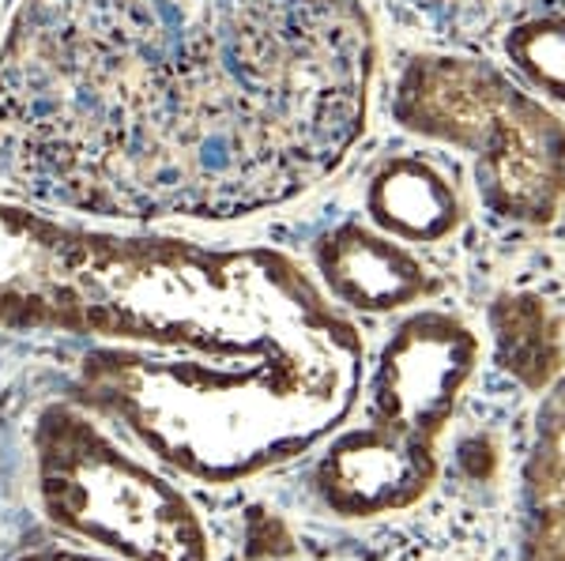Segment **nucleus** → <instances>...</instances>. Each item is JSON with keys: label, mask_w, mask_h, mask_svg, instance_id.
Wrapping results in <instances>:
<instances>
[{"label": "nucleus", "mask_w": 565, "mask_h": 561, "mask_svg": "<svg viewBox=\"0 0 565 561\" xmlns=\"http://www.w3.org/2000/svg\"><path fill=\"white\" fill-rule=\"evenodd\" d=\"M373 68L362 0H20L0 174L103 219H242L348 162Z\"/></svg>", "instance_id": "nucleus-1"}, {"label": "nucleus", "mask_w": 565, "mask_h": 561, "mask_svg": "<svg viewBox=\"0 0 565 561\" xmlns=\"http://www.w3.org/2000/svg\"><path fill=\"white\" fill-rule=\"evenodd\" d=\"M366 377L359 328L321 302L295 321L196 355L106 343L79 362L76 400L154 464L207 486L306 456L343 427Z\"/></svg>", "instance_id": "nucleus-2"}, {"label": "nucleus", "mask_w": 565, "mask_h": 561, "mask_svg": "<svg viewBox=\"0 0 565 561\" xmlns=\"http://www.w3.org/2000/svg\"><path fill=\"white\" fill-rule=\"evenodd\" d=\"M321 302L328 294L276 249L114 238L0 204V328L196 355Z\"/></svg>", "instance_id": "nucleus-3"}, {"label": "nucleus", "mask_w": 565, "mask_h": 561, "mask_svg": "<svg viewBox=\"0 0 565 561\" xmlns=\"http://www.w3.org/2000/svg\"><path fill=\"white\" fill-rule=\"evenodd\" d=\"M399 129L476 162L487 212L546 226L565 207V121L498 65L463 53H418L392 90Z\"/></svg>", "instance_id": "nucleus-4"}, {"label": "nucleus", "mask_w": 565, "mask_h": 561, "mask_svg": "<svg viewBox=\"0 0 565 561\" xmlns=\"http://www.w3.org/2000/svg\"><path fill=\"white\" fill-rule=\"evenodd\" d=\"M34 497L68 539L125 561H212L193 501L84 403H45L31 427Z\"/></svg>", "instance_id": "nucleus-5"}, {"label": "nucleus", "mask_w": 565, "mask_h": 561, "mask_svg": "<svg viewBox=\"0 0 565 561\" xmlns=\"http://www.w3.org/2000/svg\"><path fill=\"white\" fill-rule=\"evenodd\" d=\"M479 350V336L457 313H412L370 374V422L437 441L476 377Z\"/></svg>", "instance_id": "nucleus-6"}, {"label": "nucleus", "mask_w": 565, "mask_h": 561, "mask_svg": "<svg viewBox=\"0 0 565 561\" xmlns=\"http://www.w3.org/2000/svg\"><path fill=\"white\" fill-rule=\"evenodd\" d=\"M437 475V441L370 422L328 441L313 464V494L340 520H381L426 501Z\"/></svg>", "instance_id": "nucleus-7"}, {"label": "nucleus", "mask_w": 565, "mask_h": 561, "mask_svg": "<svg viewBox=\"0 0 565 561\" xmlns=\"http://www.w3.org/2000/svg\"><path fill=\"white\" fill-rule=\"evenodd\" d=\"M321 291L354 313L385 316L434 294V276L412 246L362 223H340L317 241Z\"/></svg>", "instance_id": "nucleus-8"}, {"label": "nucleus", "mask_w": 565, "mask_h": 561, "mask_svg": "<svg viewBox=\"0 0 565 561\" xmlns=\"http://www.w3.org/2000/svg\"><path fill=\"white\" fill-rule=\"evenodd\" d=\"M366 219L373 230L404 246H437L463 223L452 181L423 155H396L373 170L366 185Z\"/></svg>", "instance_id": "nucleus-9"}, {"label": "nucleus", "mask_w": 565, "mask_h": 561, "mask_svg": "<svg viewBox=\"0 0 565 561\" xmlns=\"http://www.w3.org/2000/svg\"><path fill=\"white\" fill-rule=\"evenodd\" d=\"M521 561H565V374L543 388L521 467Z\"/></svg>", "instance_id": "nucleus-10"}, {"label": "nucleus", "mask_w": 565, "mask_h": 561, "mask_svg": "<svg viewBox=\"0 0 565 561\" xmlns=\"http://www.w3.org/2000/svg\"><path fill=\"white\" fill-rule=\"evenodd\" d=\"M490 336H494L498 366L516 385L543 392L562 377V321L540 294H501L490 305Z\"/></svg>", "instance_id": "nucleus-11"}, {"label": "nucleus", "mask_w": 565, "mask_h": 561, "mask_svg": "<svg viewBox=\"0 0 565 561\" xmlns=\"http://www.w3.org/2000/svg\"><path fill=\"white\" fill-rule=\"evenodd\" d=\"M505 57L524 84L543 98L565 106V15H532L505 34Z\"/></svg>", "instance_id": "nucleus-12"}, {"label": "nucleus", "mask_w": 565, "mask_h": 561, "mask_svg": "<svg viewBox=\"0 0 565 561\" xmlns=\"http://www.w3.org/2000/svg\"><path fill=\"white\" fill-rule=\"evenodd\" d=\"M8 561H125L117 554H98V550H79V547H42V550H26V554H15Z\"/></svg>", "instance_id": "nucleus-13"}]
</instances>
